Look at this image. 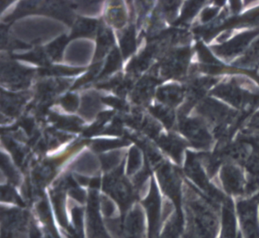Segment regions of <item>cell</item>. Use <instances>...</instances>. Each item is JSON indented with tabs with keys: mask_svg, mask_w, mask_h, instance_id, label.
Here are the masks:
<instances>
[{
	"mask_svg": "<svg viewBox=\"0 0 259 238\" xmlns=\"http://www.w3.org/2000/svg\"><path fill=\"white\" fill-rule=\"evenodd\" d=\"M236 238H242V234H241V233H239V234H238L237 237Z\"/></svg>",
	"mask_w": 259,
	"mask_h": 238,
	"instance_id": "30bf717a",
	"label": "cell"
},
{
	"mask_svg": "<svg viewBox=\"0 0 259 238\" xmlns=\"http://www.w3.org/2000/svg\"><path fill=\"white\" fill-rule=\"evenodd\" d=\"M189 184L192 191L189 188L184 202L185 238H217L219 230L218 212L221 209L213 206L191 183Z\"/></svg>",
	"mask_w": 259,
	"mask_h": 238,
	"instance_id": "6da1fadb",
	"label": "cell"
},
{
	"mask_svg": "<svg viewBox=\"0 0 259 238\" xmlns=\"http://www.w3.org/2000/svg\"><path fill=\"white\" fill-rule=\"evenodd\" d=\"M221 212V237L236 238L239 232L236 228L234 206L231 199L227 197L223 203Z\"/></svg>",
	"mask_w": 259,
	"mask_h": 238,
	"instance_id": "8992f818",
	"label": "cell"
},
{
	"mask_svg": "<svg viewBox=\"0 0 259 238\" xmlns=\"http://www.w3.org/2000/svg\"><path fill=\"white\" fill-rule=\"evenodd\" d=\"M223 186L229 194L234 196L245 195L246 182L242 171L233 165H226L221 172Z\"/></svg>",
	"mask_w": 259,
	"mask_h": 238,
	"instance_id": "277c9868",
	"label": "cell"
},
{
	"mask_svg": "<svg viewBox=\"0 0 259 238\" xmlns=\"http://www.w3.org/2000/svg\"><path fill=\"white\" fill-rule=\"evenodd\" d=\"M164 148L175 158L176 160L179 161L181 156L182 152L184 149V142L178 138H167L163 141Z\"/></svg>",
	"mask_w": 259,
	"mask_h": 238,
	"instance_id": "9c48e42d",
	"label": "cell"
},
{
	"mask_svg": "<svg viewBox=\"0 0 259 238\" xmlns=\"http://www.w3.org/2000/svg\"><path fill=\"white\" fill-rule=\"evenodd\" d=\"M162 186L166 194L174 201L177 212L182 210L181 180L179 173L169 166H165L160 173Z\"/></svg>",
	"mask_w": 259,
	"mask_h": 238,
	"instance_id": "5b68a950",
	"label": "cell"
},
{
	"mask_svg": "<svg viewBox=\"0 0 259 238\" xmlns=\"http://www.w3.org/2000/svg\"><path fill=\"white\" fill-rule=\"evenodd\" d=\"M180 129L195 147L207 148L211 142L210 135L204 124L197 119H185L181 121Z\"/></svg>",
	"mask_w": 259,
	"mask_h": 238,
	"instance_id": "3957f363",
	"label": "cell"
},
{
	"mask_svg": "<svg viewBox=\"0 0 259 238\" xmlns=\"http://www.w3.org/2000/svg\"><path fill=\"white\" fill-rule=\"evenodd\" d=\"M257 197H258V199H259V194H257Z\"/></svg>",
	"mask_w": 259,
	"mask_h": 238,
	"instance_id": "8fae6325",
	"label": "cell"
},
{
	"mask_svg": "<svg viewBox=\"0 0 259 238\" xmlns=\"http://www.w3.org/2000/svg\"><path fill=\"white\" fill-rule=\"evenodd\" d=\"M248 181L246 182L245 195H251L259 189V146L254 148L246 163Z\"/></svg>",
	"mask_w": 259,
	"mask_h": 238,
	"instance_id": "52a82bcc",
	"label": "cell"
},
{
	"mask_svg": "<svg viewBox=\"0 0 259 238\" xmlns=\"http://www.w3.org/2000/svg\"><path fill=\"white\" fill-rule=\"evenodd\" d=\"M257 195L252 198L240 200L236 205L239 222L244 238H259V222Z\"/></svg>",
	"mask_w": 259,
	"mask_h": 238,
	"instance_id": "7a4b0ae2",
	"label": "cell"
},
{
	"mask_svg": "<svg viewBox=\"0 0 259 238\" xmlns=\"http://www.w3.org/2000/svg\"><path fill=\"white\" fill-rule=\"evenodd\" d=\"M183 212H176L166 224L161 238H180L184 228Z\"/></svg>",
	"mask_w": 259,
	"mask_h": 238,
	"instance_id": "ba28073f",
	"label": "cell"
}]
</instances>
